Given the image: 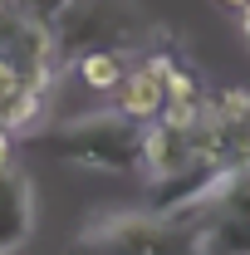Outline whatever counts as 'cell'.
Returning a JSON list of instances; mask_svg holds the SVG:
<instances>
[{"instance_id": "cell-1", "label": "cell", "mask_w": 250, "mask_h": 255, "mask_svg": "<svg viewBox=\"0 0 250 255\" xmlns=\"http://www.w3.org/2000/svg\"><path fill=\"white\" fill-rule=\"evenodd\" d=\"M177 226H187L191 255H250V162L226 167Z\"/></svg>"}, {"instance_id": "cell-2", "label": "cell", "mask_w": 250, "mask_h": 255, "mask_svg": "<svg viewBox=\"0 0 250 255\" xmlns=\"http://www.w3.org/2000/svg\"><path fill=\"white\" fill-rule=\"evenodd\" d=\"M39 142L59 162L94 167V172H132L137 157H142V128L127 123L118 108L79 113V118H69V123L49 128Z\"/></svg>"}, {"instance_id": "cell-3", "label": "cell", "mask_w": 250, "mask_h": 255, "mask_svg": "<svg viewBox=\"0 0 250 255\" xmlns=\"http://www.w3.org/2000/svg\"><path fill=\"white\" fill-rule=\"evenodd\" d=\"M69 255H191V236L157 211H103L74 236Z\"/></svg>"}, {"instance_id": "cell-4", "label": "cell", "mask_w": 250, "mask_h": 255, "mask_svg": "<svg viewBox=\"0 0 250 255\" xmlns=\"http://www.w3.org/2000/svg\"><path fill=\"white\" fill-rule=\"evenodd\" d=\"M34 231V187L20 167H0V255L20 251Z\"/></svg>"}, {"instance_id": "cell-5", "label": "cell", "mask_w": 250, "mask_h": 255, "mask_svg": "<svg viewBox=\"0 0 250 255\" xmlns=\"http://www.w3.org/2000/svg\"><path fill=\"white\" fill-rule=\"evenodd\" d=\"M113 94H118V113H123L127 123H137V128L157 123V113H162V103H167V89H162V79H152L142 64H137V69H127L123 84H118Z\"/></svg>"}, {"instance_id": "cell-6", "label": "cell", "mask_w": 250, "mask_h": 255, "mask_svg": "<svg viewBox=\"0 0 250 255\" xmlns=\"http://www.w3.org/2000/svg\"><path fill=\"white\" fill-rule=\"evenodd\" d=\"M49 98V89H39V84H25L20 94H10L5 103H0V128L10 132V137H20V132H34V128L44 123V103Z\"/></svg>"}, {"instance_id": "cell-7", "label": "cell", "mask_w": 250, "mask_h": 255, "mask_svg": "<svg viewBox=\"0 0 250 255\" xmlns=\"http://www.w3.org/2000/svg\"><path fill=\"white\" fill-rule=\"evenodd\" d=\"M74 69H79V84H84V89L113 94V89L123 84V74H127V59L118 49H84V54L74 59Z\"/></svg>"}, {"instance_id": "cell-8", "label": "cell", "mask_w": 250, "mask_h": 255, "mask_svg": "<svg viewBox=\"0 0 250 255\" xmlns=\"http://www.w3.org/2000/svg\"><path fill=\"white\" fill-rule=\"evenodd\" d=\"M25 84H30V79L20 74V64H15V59H10V54H5V49H0V103H5V98H10V94H20Z\"/></svg>"}, {"instance_id": "cell-9", "label": "cell", "mask_w": 250, "mask_h": 255, "mask_svg": "<svg viewBox=\"0 0 250 255\" xmlns=\"http://www.w3.org/2000/svg\"><path fill=\"white\" fill-rule=\"evenodd\" d=\"M69 5H74V0H30V10H25V15H30V20H39V25H54Z\"/></svg>"}, {"instance_id": "cell-10", "label": "cell", "mask_w": 250, "mask_h": 255, "mask_svg": "<svg viewBox=\"0 0 250 255\" xmlns=\"http://www.w3.org/2000/svg\"><path fill=\"white\" fill-rule=\"evenodd\" d=\"M10 147H15V137L0 128V167H15V162H10Z\"/></svg>"}, {"instance_id": "cell-11", "label": "cell", "mask_w": 250, "mask_h": 255, "mask_svg": "<svg viewBox=\"0 0 250 255\" xmlns=\"http://www.w3.org/2000/svg\"><path fill=\"white\" fill-rule=\"evenodd\" d=\"M236 30H241V39L250 44V10H241V15H236Z\"/></svg>"}, {"instance_id": "cell-12", "label": "cell", "mask_w": 250, "mask_h": 255, "mask_svg": "<svg viewBox=\"0 0 250 255\" xmlns=\"http://www.w3.org/2000/svg\"><path fill=\"white\" fill-rule=\"evenodd\" d=\"M20 5H30V0H0V15H10V10H20Z\"/></svg>"}, {"instance_id": "cell-13", "label": "cell", "mask_w": 250, "mask_h": 255, "mask_svg": "<svg viewBox=\"0 0 250 255\" xmlns=\"http://www.w3.org/2000/svg\"><path fill=\"white\" fill-rule=\"evenodd\" d=\"M221 5H231L236 15H241V10H250V0H221Z\"/></svg>"}]
</instances>
